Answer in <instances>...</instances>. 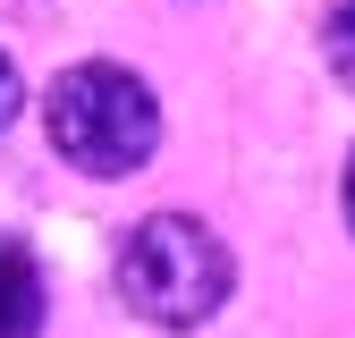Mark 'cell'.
<instances>
[{"label":"cell","mask_w":355,"mask_h":338,"mask_svg":"<svg viewBox=\"0 0 355 338\" xmlns=\"http://www.w3.org/2000/svg\"><path fill=\"white\" fill-rule=\"evenodd\" d=\"M237 287V263L195 211H144L119 245V305L153 330H203Z\"/></svg>","instance_id":"7a4b0ae2"},{"label":"cell","mask_w":355,"mask_h":338,"mask_svg":"<svg viewBox=\"0 0 355 338\" xmlns=\"http://www.w3.org/2000/svg\"><path fill=\"white\" fill-rule=\"evenodd\" d=\"M338 203H347V229H355V152H347V178H338Z\"/></svg>","instance_id":"8992f818"},{"label":"cell","mask_w":355,"mask_h":338,"mask_svg":"<svg viewBox=\"0 0 355 338\" xmlns=\"http://www.w3.org/2000/svg\"><path fill=\"white\" fill-rule=\"evenodd\" d=\"M322 60H330V76L355 94V0H330L322 9Z\"/></svg>","instance_id":"277c9868"},{"label":"cell","mask_w":355,"mask_h":338,"mask_svg":"<svg viewBox=\"0 0 355 338\" xmlns=\"http://www.w3.org/2000/svg\"><path fill=\"white\" fill-rule=\"evenodd\" d=\"M26 110V76H17V60L0 51V136H9V118Z\"/></svg>","instance_id":"5b68a950"},{"label":"cell","mask_w":355,"mask_h":338,"mask_svg":"<svg viewBox=\"0 0 355 338\" xmlns=\"http://www.w3.org/2000/svg\"><path fill=\"white\" fill-rule=\"evenodd\" d=\"M42 313H51V287H42V263L0 237V338H42Z\"/></svg>","instance_id":"3957f363"},{"label":"cell","mask_w":355,"mask_h":338,"mask_svg":"<svg viewBox=\"0 0 355 338\" xmlns=\"http://www.w3.org/2000/svg\"><path fill=\"white\" fill-rule=\"evenodd\" d=\"M42 127H51V152L76 169V178H136V169L161 152V102H153V84L127 60L60 68L51 102H42Z\"/></svg>","instance_id":"6da1fadb"}]
</instances>
